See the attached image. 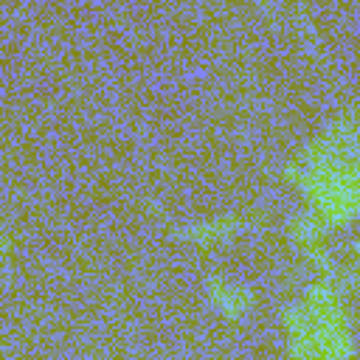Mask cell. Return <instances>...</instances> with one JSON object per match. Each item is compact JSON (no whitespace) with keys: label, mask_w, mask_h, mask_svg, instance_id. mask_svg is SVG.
<instances>
[{"label":"cell","mask_w":360,"mask_h":360,"mask_svg":"<svg viewBox=\"0 0 360 360\" xmlns=\"http://www.w3.org/2000/svg\"><path fill=\"white\" fill-rule=\"evenodd\" d=\"M231 231H236V219L228 217V219H217V222H200V225H191L188 231H183V236L188 239H197V242H211V239H222L228 236Z\"/></svg>","instance_id":"cell-1"},{"label":"cell","mask_w":360,"mask_h":360,"mask_svg":"<svg viewBox=\"0 0 360 360\" xmlns=\"http://www.w3.org/2000/svg\"><path fill=\"white\" fill-rule=\"evenodd\" d=\"M0 250H6V239H3V231H0Z\"/></svg>","instance_id":"cell-2"}]
</instances>
